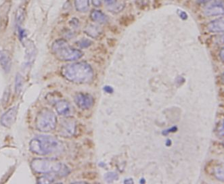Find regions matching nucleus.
<instances>
[{
    "mask_svg": "<svg viewBox=\"0 0 224 184\" xmlns=\"http://www.w3.org/2000/svg\"><path fill=\"white\" fill-rule=\"evenodd\" d=\"M179 16H180V18L183 20H186L187 18H188V15H187L186 13L183 11H180Z\"/></svg>",
    "mask_w": 224,
    "mask_h": 184,
    "instance_id": "cd10ccee",
    "label": "nucleus"
},
{
    "mask_svg": "<svg viewBox=\"0 0 224 184\" xmlns=\"http://www.w3.org/2000/svg\"><path fill=\"white\" fill-rule=\"evenodd\" d=\"M90 18L93 21L101 25L106 24L108 21V16L101 10H93L90 13Z\"/></svg>",
    "mask_w": 224,
    "mask_h": 184,
    "instance_id": "ddd939ff",
    "label": "nucleus"
},
{
    "mask_svg": "<svg viewBox=\"0 0 224 184\" xmlns=\"http://www.w3.org/2000/svg\"><path fill=\"white\" fill-rule=\"evenodd\" d=\"M57 117L49 108H43L39 112L35 120L36 128L42 132H49L56 128Z\"/></svg>",
    "mask_w": 224,
    "mask_h": 184,
    "instance_id": "39448f33",
    "label": "nucleus"
},
{
    "mask_svg": "<svg viewBox=\"0 0 224 184\" xmlns=\"http://www.w3.org/2000/svg\"><path fill=\"white\" fill-rule=\"evenodd\" d=\"M108 6H109L110 10L111 12H119L120 11H121L123 7H124V6L119 4V3L116 2V1L114 3V4H112Z\"/></svg>",
    "mask_w": 224,
    "mask_h": 184,
    "instance_id": "aec40b11",
    "label": "nucleus"
},
{
    "mask_svg": "<svg viewBox=\"0 0 224 184\" xmlns=\"http://www.w3.org/2000/svg\"><path fill=\"white\" fill-rule=\"evenodd\" d=\"M140 183H146V181H145L144 178H142V179H141V180L140 181Z\"/></svg>",
    "mask_w": 224,
    "mask_h": 184,
    "instance_id": "72a5a7b5",
    "label": "nucleus"
},
{
    "mask_svg": "<svg viewBox=\"0 0 224 184\" xmlns=\"http://www.w3.org/2000/svg\"><path fill=\"white\" fill-rule=\"evenodd\" d=\"M62 148L61 142L51 135H38L33 138L29 143L31 151L39 156L52 155L61 151Z\"/></svg>",
    "mask_w": 224,
    "mask_h": 184,
    "instance_id": "f03ea898",
    "label": "nucleus"
},
{
    "mask_svg": "<svg viewBox=\"0 0 224 184\" xmlns=\"http://www.w3.org/2000/svg\"><path fill=\"white\" fill-rule=\"evenodd\" d=\"M92 2L95 7H99L102 4V0H92Z\"/></svg>",
    "mask_w": 224,
    "mask_h": 184,
    "instance_id": "a878e982",
    "label": "nucleus"
},
{
    "mask_svg": "<svg viewBox=\"0 0 224 184\" xmlns=\"http://www.w3.org/2000/svg\"><path fill=\"white\" fill-rule=\"evenodd\" d=\"M75 102L79 108L83 110L89 109L94 104V100L93 97L84 93H78L75 96Z\"/></svg>",
    "mask_w": 224,
    "mask_h": 184,
    "instance_id": "0eeeda50",
    "label": "nucleus"
},
{
    "mask_svg": "<svg viewBox=\"0 0 224 184\" xmlns=\"http://www.w3.org/2000/svg\"><path fill=\"white\" fill-rule=\"evenodd\" d=\"M25 18V10L22 7H20L17 9L15 14V22L16 26L20 28V26L22 25V23L24 21Z\"/></svg>",
    "mask_w": 224,
    "mask_h": 184,
    "instance_id": "f3484780",
    "label": "nucleus"
},
{
    "mask_svg": "<svg viewBox=\"0 0 224 184\" xmlns=\"http://www.w3.org/2000/svg\"><path fill=\"white\" fill-rule=\"evenodd\" d=\"M22 87V79L21 75H17L16 80V93L21 91Z\"/></svg>",
    "mask_w": 224,
    "mask_h": 184,
    "instance_id": "4be33fe9",
    "label": "nucleus"
},
{
    "mask_svg": "<svg viewBox=\"0 0 224 184\" xmlns=\"http://www.w3.org/2000/svg\"><path fill=\"white\" fill-rule=\"evenodd\" d=\"M134 182H133V181L132 178H128V179H126L124 180V183H126V184H132Z\"/></svg>",
    "mask_w": 224,
    "mask_h": 184,
    "instance_id": "7c9ffc66",
    "label": "nucleus"
},
{
    "mask_svg": "<svg viewBox=\"0 0 224 184\" xmlns=\"http://www.w3.org/2000/svg\"><path fill=\"white\" fill-rule=\"evenodd\" d=\"M223 121H222L220 123V124L219 125V127H218V130H217V133H218V134L220 137H222V138H223Z\"/></svg>",
    "mask_w": 224,
    "mask_h": 184,
    "instance_id": "b1692460",
    "label": "nucleus"
},
{
    "mask_svg": "<svg viewBox=\"0 0 224 184\" xmlns=\"http://www.w3.org/2000/svg\"><path fill=\"white\" fill-rule=\"evenodd\" d=\"M103 89H104V91L107 93H112L113 92H114V89H113V88L111 86H109V85L104 86V87Z\"/></svg>",
    "mask_w": 224,
    "mask_h": 184,
    "instance_id": "393cba45",
    "label": "nucleus"
},
{
    "mask_svg": "<svg viewBox=\"0 0 224 184\" xmlns=\"http://www.w3.org/2000/svg\"><path fill=\"white\" fill-rule=\"evenodd\" d=\"M104 2L107 5L110 6L112 4H114V3L116 2V0H104Z\"/></svg>",
    "mask_w": 224,
    "mask_h": 184,
    "instance_id": "c756f323",
    "label": "nucleus"
},
{
    "mask_svg": "<svg viewBox=\"0 0 224 184\" xmlns=\"http://www.w3.org/2000/svg\"><path fill=\"white\" fill-rule=\"evenodd\" d=\"M52 51L55 56L62 61H73L81 58L83 53L81 50L71 48L65 39H58L53 43Z\"/></svg>",
    "mask_w": 224,
    "mask_h": 184,
    "instance_id": "20e7f679",
    "label": "nucleus"
},
{
    "mask_svg": "<svg viewBox=\"0 0 224 184\" xmlns=\"http://www.w3.org/2000/svg\"><path fill=\"white\" fill-rule=\"evenodd\" d=\"M54 106L56 112L62 116H68L72 112V107L66 100H59L56 102Z\"/></svg>",
    "mask_w": 224,
    "mask_h": 184,
    "instance_id": "9d476101",
    "label": "nucleus"
},
{
    "mask_svg": "<svg viewBox=\"0 0 224 184\" xmlns=\"http://www.w3.org/2000/svg\"><path fill=\"white\" fill-rule=\"evenodd\" d=\"M85 33L88 35L92 37H98L101 33V30L98 26L93 25H89L87 26L85 30Z\"/></svg>",
    "mask_w": 224,
    "mask_h": 184,
    "instance_id": "2eb2a0df",
    "label": "nucleus"
},
{
    "mask_svg": "<svg viewBox=\"0 0 224 184\" xmlns=\"http://www.w3.org/2000/svg\"><path fill=\"white\" fill-rule=\"evenodd\" d=\"M119 179V175L115 172L106 173L104 175V179L106 182L112 183Z\"/></svg>",
    "mask_w": 224,
    "mask_h": 184,
    "instance_id": "6ab92c4d",
    "label": "nucleus"
},
{
    "mask_svg": "<svg viewBox=\"0 0 224 184\" xmlns=\"http://www.w3.org/2000/svg\"><path fill=\"white\" fill-rule=\"evenodd\" d=\"M223 2L222 0H219L207 6L204 10V14L209 17L220 16L223 14Z\"/></svg>",
    "mask_w": 224,
    "mask_h": 184,
    "instance_id": "6e6552de",
    "label": "nucleus"
},
{
    "mask_svg": "<svg viewBox=\"0 0 224 184\" xmlns=\"http://www.w3.org/2000/svg\"><path fill=\"white\" fill-rule=\"evenodd\" d=\"M16 116H17V108L12 107L7 110L1 118V123L6 127H10L14 124Z\"/></svg>",
    "mask_w": 224,
    "mask_h": 184,
    "instance_id": "1a4fd4ad",
    "label": "nucleus"
},
{
    "mask_svg": "<svg viewBox=\"0 0 224 184\" xmlns=\"http://www.w3.org/2000/svg\"><path fill=\"white\" fill-rule=\"evenodd\" d=\"M71 25L74 26V27H77L79 25V21L76 18L72 19V21H71Z\"/></svg>",
    "mask_w": 224,
    "mask_h": 184,
    "instance_id": "bb28decb",
    "label": "nucleus"
},
{
    "mask_svg": "<svg viewBox=\"0 0 224 184\" xmlns=\"http://www.w3.org/2000/svg\"><path fill=\"white\" fill-rule=\"evenodd\" d=\"M61 73L68 81L75 83H87L93 78L92 66L85 62H79L63 66Z\"/></svg>",
    "mask_w": 224,
    "mask_h": 184,
    "instance_id": "f257e3e1",
    "label": "nucleus"
},
{
    "mask_svg": "<svg viewBox=\"0 0 224 184\" xmlns=\"http://www.w3.org/2000/svg\"><path fill=\"white\" fill-rule=\"evenodd\" d=\"M77 131V122L76 120L67 116L63 119L59 127V133L64 138H71L73 136Z\"/></svg>",
    "mask_w": 224,
    "mask_h": 184,
    "instance_id": "423d86ee",
    "label": "nucleus"
},
{
    "mask_svg": "<svg viewBox=\"0 0 224 184\" xmlns=\"http://www.w3.org/2000/svg\"><path fill=\"white\" fill-rule=\"evenodd\" d=\"M219 57H220L221 60H222V62H223V48L221 49V51L219 52Z\"/></svg>",
    "mask_w": 224,
    "mask_h": 184,
    "instance_id": "2f4dec72",
    "label": "nucleus"
},
{
    "mask_svg": "<svg viewBox=\"0 0 224 184\" xmlns=\"http://www.w3.org/2000/svg\"><path fill=\"white\" fill-rule=\"evenodd\" d=\"M211 1H213V0H197V3L199 4H205Z\"/></svg>",
    "mask_w": 224,
    "mask_h": 184,
    "instance_id": "c85d7f7f",
    "label": "nucleus"
},
{
    "mask_svg": "<svg viewBox=\"0 0 224 184\" xmlns=\"http://www.w3.org/2000/svg\"><path fill=\"white\" fill-rule=\"evenodd\" d=\"M78 45L79 46V48H89V47L92 44V41H90L89 39H81L78 42Z\"/></svg>",
    "mask_w": 224,
    "mask_h": 184,
    "instance_id": "412c9836",
    "label": "nucleus"
},
{
    "mask_svg": "<svg viewBox=\"0 0 224 184\" xmlns=\"http://www.w3.org/2000/svg\"><path fill=\"white\" fill-rule=\"evenodd\" d=\"M75 6L77 11L85 12L89 7V0H75Z\"/></svg>",
    "mask_w": 224,
    "mask_h": 184,
    "instance_id": "4468645a",
    "label": "nucleus"
},
{
    "mask_svg": "<svg viewBox=\"0 0 224 184\" xmlns=\"http://www.w3.org/2000/svg\"><path fill=\"white\" fill-rule=\"evenodd\" d=\"M177 130H178V127H171V128L167 129H165V130H164V131H163L162 134L164 135H167L170 133L175 132Z\"/></svg>",
    "mask_w": 224,
    "mask_h": 184,
    "instance_id": "5701e85b",
    "label": "nucleus"
},
{
    "mask_svg": "<svg viewBox=\"0 0 224 184\" xmlns=\"http://www.w3.org/2000/svg\"><path fill=\"white\" fill-rule=\"evenodd\" d=\"M171 145V139H167L166 142V146H170Z\"/></svg>",
    "mask_w": 224,
    "mask_h": 184,
    "instance_id": "473e14b6",
    "label": "nucleus"
},
{
    "mask_svg": "<svg viewBox=\"0 0 224 184\" xmlns=\"http://www.w3.org/2000/svg\"><path fill=\"white\" fill-rule=\"evenodd\" d=\"M214 175L217 179L223 182V169L222 165H218L214 169Z\"/></svg>",
    "mask_w": 224,
    "mask_h": 184,
    "instance_id": "a211bd4d",
    "label": "nucleus"
},
{
    "mask_svg": "<svg viewBox=\"0 0 224 184\" xmlns=\"http://www.w3.org/2000/svg\"><path fill=\"white\" fill-rule=\"evenodd\" d=\"M223 18L221 17L210 21L207 25V29L211 33H223Z\"/></svg>",
    "mask_w": 224,
    "mask_h": 184,
    "instance_id": "f8f14e48",
    "label": "nucleus"
},
{
    "mask_svg": "<svg viewBox=\"0 0 224 184\" xmlns=\"http://www.w3.org/2000/svg\"><path fill=\"white\" fill-rule=\"evenodd\" d=\"M56 176L53 174H44V175L40 177L37 179L38 183H53L56 182Z\"/></svg>",
    "mask_w": 224,
    "mask_h": 184,
    "instance_id": "dca6fc26",
    "label": "nucleus"
},
{
    "mask_svg": "<svg viewBox=\"0 0 224 184\" xmlns=\"http://www.w3.org/2000/svg\"><path fill=\"white\" fill-rule=\"evenodd\" d=\"M0 66L6 72H10L12 67V60L6 50H0Z\"/></svg>",
    "mask_w": 224,
    "mask_h": 184,
    "instance_id": "9b49d317",
    "label": "nucleus"
},
{
    "mask_svg": "<svg viewBox=\"0 0 224 184\" xmlns=\"http://www.w3.org/2000/svg\"><path fill=\"white\" fill-rule=\"evenodd\" d=\"M33 171L37 173L53 174L57 177H66L70 173L69 167L53 159H35L31 162Z\"/></svg>",
    "mask_w": 224,
    "mask_h": 184,
    "instance_id": "7ed1b4c3",
    "label": "nucleus"
}]
</instances>
